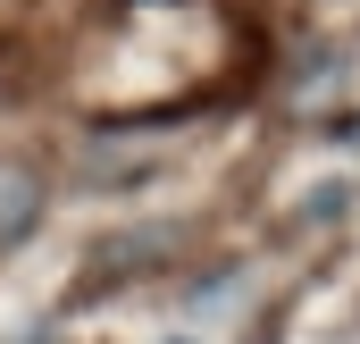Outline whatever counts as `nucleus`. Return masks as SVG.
Instances as JSON below:
<instances>
[{"instance_id": "f257e3e1", "label": "nucleus", "mask_w": 360, "mask_h": 344, "mask_svg": "<svg viewBox=\"0 0 360 344\" xmlns=\"http://www.w3.org/2000/svg\"><path fill=\"white\" fill-rule=\"evenodd\" d=\"M176 344H193V336H176Z\"/></svg>"}]
</instances>
